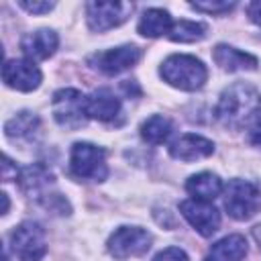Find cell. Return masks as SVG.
Segmentation results:
<instances>
[{"label":"cell","instance_id":"cell-19","mask_svg":"<svg viewBox=\"0 0 261 261\" xmlns=\"http://www.w3.org/2000/svg\"><path fill=\"white\" fill-rule=\"evenodd\" d=\"M171 24H173V20H171V16H169L167 10H163V8H147L143 12V16L139 18L137 31L143 37L157 39L161 35H167L169 29H171Z\"/></svg>","mask_w":261,"mask_h":261},{"label":"cell","instance_id":"cell-7","mask_svg":"<svg viewBox=\"0 0 261 261\" xmlns=\"http://www.w3.org/2000/svg\"><path fill=\"white\" fill-rule=\"evenodd\" d=\"M106 247L108 253L118 261L141 257L151 249V234L139 226H120L110 234Z\"/></svg>","mask_w":261,"mask_h":261},{"label":"cell","instance_id":"cell-6","mask_svg":"<svg viewBox=\"0 0 261 261\" xmlns=\"http://www.w3.org/2000/svg\"><path fill=\"white\" fill-rule=\"evenodd\" d=\"M10 249L18 261H41L47 253V239L41 224L27 220L10 232Z\"/></svg>","mask_w":261,"mask_h":261},{"label":"cell","instance_id":"cell-9","mask_svg":"<svg viewBox=\"0 0 261 261\" xmlns=\"http://www.w3.org/2000/svg\"><path fill=\"white\" fill-rule=\"evenodd\" d=\"M141 59V49L135 45H122V47H112L100 53H94L88 63L92 67H96L98 71L106 73V75H116L128 67H133L137 61Z\"/></svg>","mask_w":261,"mask_h":261},{"label":"cell","instance_id":"cell-22","mask_svg":"<svg viewBox=\"0 0 261 261\" xmlns=\"http://www.w3.org/2000/svg\"><path fill=\"white\" fill-rule=\"evenodd\" d=\"M190 6H192V8H196V10H200V12H208V14H222V12L232 10L237 4H234V2H226V0H214V2L206 0V2H192Z\"/></svg>","mask_w":261,"mask_h":261},{"label":"cell","instance_id":"cell-28","mask_svg":"<svg viewBox=\"0 0 261 261\" xmlns=\"http://www.w3.org/2000/svg\"><path fill=\"white\" fill-rule=\"evenodd\" d=\"M253 237H255V241L259 243V249H261V224L253 228Z\"/></svg>","mask_w":261,"mask_h":261},{"label":"cell","instance_id":"cell-18","mask_svg":"<svg viewBox=\"0 0 261 261\" xmlns=\"http://www.w3.org/2000/svg\"><path fill=\"white\" fill-rule=\"evenodd\" d=\"M41 128V120L33 112H18L10 120L4 122V135L10 141H31Z\"/></svg>","mask_w":261,"mask_h":261},{"label":"cell","instance_id":"cell-25","mask_svg":"<svg viewBox=\"0 0 261 261\" xmlns=\"http://www.w3.org/2000/svg\"><path fill=\"white\" fill-rule=\"evenodd\" d=\"M247 14H249V18H251L255 24L261 27V0H255V2L247 4Z\"/></svg>","mask_w":261,"mask_h":261},{"label":"cell","instance_id":"cell-20","mask_svg":"<svg viewBox=\"0 0 261 261\" xmlns=\"http://www.w3.org/2000/svg\"><path fill=\"white\" fill-rule=\"evenodd\" d=\"M171 130H173V124L163 114H153V116H149L141 124V137L149 145H161V143H165L169 139Z\"/></svg>","mask_w":261,"mask_h":261},{"label":"cell","instance_id":"cell-8","mask_svg":"<svg viewBox=\"0 0 261 261\" xmlns=\"http://www.w3.org/2000/svg\"><path fill=\"white\" fill-rule=\"evenodd\" d=\"M133 12L130 2H88L86 4V18L88 27L96 33H104L122 24Z\"/></svg>","mask_w":261,"mask_h":261},{"label":"cell","instance_id":"cell-2","mask_svg":"<svg viewBox=\"0 0 261 261\" xmlns=\"http://www.w3.org/2000/svg\"><path fill=\"white\" fill-rule=\"evenodd\" d=\"M159 73L169 86L177 90H186V92L200 90L208 77L206 65L200 59H196L194 55H179V53L169 55L161 63Z\"/></svg>","mask_w":261,"mask_h":261},{"label":"cell","instance_id":"cell-15","mask_svg":"<svg viewBox=\"0 0 261 261\" xmlns=\"http://www.w3.org/2000/svg\"><path fill=\"white\" fill-rule=\"evenodd\" d=\"M212 57L216 61V65H220L224 71H243V69H257L259 61L255 55L251 53H245L237 47H230V45H216L212 49Z\"/></svg>","mask_w":261,"mask_h":261},{"label":"cell","instance_id":"cell-24","mask_svg":"<svg viewBox=\"0 0 261 261\" xmlns=\"http://www.w3.org/2000/svg\"><path fill=\"white\" fill-rule=\"evenodd\" d=\"M18 6L24 8V10L31 12V14H45V12L53 10L55 4H53V2H27V0H20Z\"/></svg>","mask_w":261,"mask_h":261},{"label":"cell","instance_id":"cell-3","mask_svg":"<svg viewBox=\"0 0 261 261\" xmlns=\"http://www.w3.org/2000/svg\"><path fill=\"white\" fill-rule=\"evenodd\" d=\"M69 173L80 181H104L108 175L104 149L92 143H73L69 153Z\"/></svg>","mask_w":261,"mask_h":261},{"label":"cell","instance_id":"cell-5","mask_svg":"<svg viewBox=\"0 0 261 261\" xmlns=\"http://www.w3.org/2000/svg\"><path fill=\"white\" fill-rule=\"evenodd\" d=\"M51 110H53V118L59 126L67 128V130H75L82 128L88 120V112H86V96L75 90V88H61L53 94L51 100Z\"/></svg>","mask_w":261,"mask_h":261},{"label":"cell","instance_id":"cell-23","mask_svg":"<svg viewBox=\"0 0 261 261\" xmlns=\"http://www.w3.org/2000/svg\"><path fill=\"white\" fill-rule=\"evenodd\" d=\"M153 261H190V257H188L186 251L179 249V247H167V249L159 251V253L153 257Z\"/></svg>","mask_w":261,"mask_h":261},{"label":"cell","instance_id":"cell-27","mask_svg":"<svg viewBox=\"0 0 261 261\" xmlns=\"http://www.w3.org/2000/svg\"><path fill=\"white\" fill-rule=\"evenodd\" d=\"M249 141H251L255 147H261V124H259V126H255V128L251 130V135H249Z\"/></svg>","mask_w":261,"mask_h":261},{"label":"cell","instance_id":"cell-17","mask_svg":"<svg viewBox=\"0 0 261 261\" xmlns=\"http://www.w3.org/2000/svg\"><path fill=\"white\" fill-rule=\"evenodd\" d=\"M247 255V241L241 234H228L214 243L204 261H243Z\"/></svg>","mask_w":261,"mask_h":261},{"label":"cell","instance_id":"cell-12","mask_svg":"<svg viewBox=\"0 0 261 261\" xmlns=\"http://www.w3.org/2000/svg\"><path fill=\"white\" fill-rule=\"evenodd\" d=\"M214 153V143L210 139H204L200 135H181L179 139H175L171 145H169V155L173 159H179V161H196V159H204L208 155Z\"/></svg>","mask_w":261,"mask_h":261},{"label":"cell","instance_id":"cell-16","mask_svg":"<svg viewBox=\"0 0 261 261\" xmlns=\"http://www.w3.org/2000/svg\"><path fill=\"white\" fill-rule=\"evenodd\" d=\"M186 190L188 194L194 196V200H204V202H210L214 198H218L224 190L220 177L216 173H210V171H200L196 175H192L188 181H186Z\"/></svg>","mask_w":261,"mask_h":261},{"label":"cell","instance_id":"cell-13","mask_svg":"<svg viewBox=\"0 0 261 261\" xmlns=\"http://www.w3.org/2000/svg\"><path fill=\"white\" fill-rule=\"evenodd\" d=\"M59 45L57 33L51 29H39L35 33H29L20 41V49L27 55V59H47L55 53Z\"/></svg>","mask_w":261,"mask_h":261},{"label":"cell","instance_id":"cell-11","mask_svg":"<svg viewBox=\"0 0 261 261\" xmlns=\"http://www.w3.org/2000/svg\"><path fill=\"white\" fill-rule=\"evenodd\" d=\"M2 80L18 92H33L41 86V69L31 59H8L2 65Z\"/></svg>","mask_w":261,"mask_h":261},{"label":"cell","instance_id":"cell-26","mask_svg":"<svg viewBox=\"0 0 261 261\" xmlns=\"http://www.w3.org/2000/svg\"><path fill=\"white\" fill-rule=\"evenodd\" d=\"M10 171H12V161H10V157H4V169H2V175H4V179H6V181H10ZM14 175L18 177V175H20V171H18V169H14Z\"/></svg>","mask_w":261,"mask_h":261},{"label":"cell","instance_id":"cell-10","mask_svg":"<svg viewBox=\"0 0 261 261\" xmlns=\"http://www.w3.org/2000/svg\"><path fill=\"white\" fill-rule=\"evenodd\" d=\"M181 216L202 234V237H212L220 228V212L216 206L204 200H184L179 204Z\"/></svg>","mask_w":261,"mask_h":261},{"label":"cell","instance_id":"cell-1","mask_svg":"<svg viewBox=\"0 0 261 261\" xmlns=\"http://www.w3.org/2000/svg\"><path fill=\"white\" fill-rule=\"evenodd\" d=\"M214 112L222 126L241 130L259 118L261 94L247 82H234L220 94Z\"/></svg>","mask_w":261,"mask_h":261},{"label":"cell","instance_id":"cell-14","mask_svg":"<svg viewBox=\"0 0 261 261\" xmlns=\"http://www.w3.org/2000/svg\"><path fill=\"white\" fill-rule=\"evenodd\" d=\"M86 112H88V118L110 122L120 112V100L106 88L96 90L90 96H86Z\"/></svg>","mask_w":261,"mask_h":261},{"label":"cell","instance_id":"cell-21","mask_svg":"<svg viewBox=\"0 0 261 261\" xmlns=\"http://www.w3.org/2000/svg\"><path fill=\"white\" fill-rule=\"evenodd\" d=\"M167 37L175 43H194L206 37V24L204 22H196V20H177L171 24Z\"/></svg>","mask_w":261,"mask_h":261},{"label":"cell","instance_id":"cell-4","mask_svg":"<svg viewBox=\"0 0 261 261\" xmlns=\"http://www.w3.org/2000/svg\"><path fill=\"white\" fill-rule=\"evenodd\" d=\"M224 208L234 220H249L261 210V192L253 181L230 179L224 188Z\"/></svg>","mask_w":261,"mask_h":261}]
</instances>
